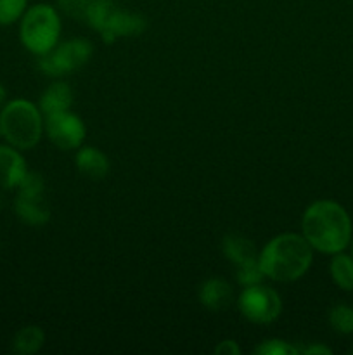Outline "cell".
<instances>
[{
  "instance_id": "6da1fadb",
  "label": "cell",
  "mask_w": 353,
  "mask_h": 355,
  "mask_svg": "<svg viewBox=\"0 0 353 355\" xmlns=\"http://www.w3.org/2000/svg\"><path fill=\"white\" fill-rule=\"evenodd\" d=\"M301 234L314 252L324 255L345 252L353 239L352 217L338 201L317 200L301 217Z\"/></svg>"
},
{
  "instance_id": "7a4b0ae2",
  "label": "cell",
  "mask_w": 353,
  "mask_h": 355,
  "mask_svg": "<svg viewBox=\"0 0 353 355\" xmlns=\"http://www.w3.org/2000/svg\"><path fill=\"white\" fill-rule=\"evenodd\" d=\"M314 262V248L303 234L286 232L270 239L258 253V263L266 279L277 283L298 281Z\"/></svg>"
},
{
  "instance_id": "3957f363",
  "label": "cell",
  "mask_w": 353,
  "mask_h": 355,
  "mask_svg": "<svg viewBox=\"0 0 353 355\" xmlns=\"http://www.w3.org/2000/svg\"><path fill=\"white\" fill-rule=\"evenodd\" d=\"M44 120L40 107L31 101H7L0 110V135L21 151L33 149L45 132Z\"/></svg>"
},
{
  "instance_id": "277c9868",
  "label": "cell",
  "mask_w": 353,
  "mask_h": 355,
  "mask_svg": "<svg viewBox=\"0 0 353 355\" xmlns=\"http://www.w3.org/2000/svg\"><path fill=\"white\" fill-rule=\"evenodd\" d=\"M61 16L51 3H35L24 10L19 19V40L31 54L44 55L59 44Z\"/></svg>"
},
{
  "instance_id": "5b68a950",
  "label": "cell",
  "mask_w": 353,
  "mask_h": 355,
  "mask_svg": "<svg viewBox=\"0 0 353 355\" xmlns=\"http://www.w3.org/2000/svg\"><path fill=\"white\" fill-rule=\"evenodd\" d=\"M92 54L93 47L89 40L71 38V40L57 44L47 54L38 55L37 66L44 75L59 78V76L69 75V73L83 68L90 61Z\"/></svg>"
},
{
  "instance_id": "8992f818",
  "label": "cell",
  "mask_w": 353,
  "mask_h": 355,
  "mask_svg": "<svg viewBox=\"0 0 353 355\" xmlns=\"http://www.w3.org/2000/svg\"><path fill=\"white\" fill-rule=\"evenodd\" d=\"M14 211L23 224L33 225V227L45 225L51 220V208L45 200V182L40 173H26L23 182L17 187Z\"/></svg>"
},
{
  "instance_id": "52a82bcc",
  "label": "cell",
  "mask_w": 353,
  "mask_h": 355,
  "mask_svg": "<svg viewBox=\"0 0 353 355\" xmlns=\"http://www.w3.org/2000/svg\"><path fill=\"white\" fill-rule=\"evenodd\" d=\"M239 311L255 324H270L282 312V300L273 288L266 284L246 286L239 295Z\"/></svg>"
},
{
  "instance_id": "ba28073f",
  "label": "cell",
  "mask_w": 353,
  "mask_h": 355,
  "mask_svg": "<svg viewBox=\"0 0 353 355\" xmlns=\"http://www.w3.org/2000/svg\"><path fill=\"white\" fill-rule=\"evenodd\" d=\"M44 118L45 134L55 148L62 149V151H71V149H78L83 144L87 127L78 114L68 110Z\"/></svg>"
},
{
  "instance_id": "9c48e42d",
  "label": "cell",
  "mask_w": 353,
  "mask_h": 355,
  "mask_svg": "<svg viewBox=\"0 0 353 355\" xmlns=\"http://www.w3.org/2000/svg\"><path fill=\"white\" fill-rule=\"evenodd\" d=\"M145 28H147V21L144 16L121 9L118 3H114L99 35L102 37L104 44H114L121 37H137V35L144 33Z\"/></svg>"
},
{
  "instance_id": "30bf717a",
  "label": "cell",
  "mask_w": 353,
  "mask_h": 355,
  "mask_svg": "<svg viewBox=\"0 0 353 355\" xmlns=\"http://www.w3.org/2000/svg\"><path fill=\"white\" fill-rule=\"evenodd\" d=\"M30 172L21 149L10 144H0V189H17Z\"/></svg>"
},
{
  "instance_id": "8fae6325",
  "label": "cell",
  "mask_w": 353,
  "mask_h": 355,
  "mask_svg": "<svg viewBox=\"0 0 353 355\" xmlns=\"http://www.w3.org/2000/svg\"><path fill=\"white\" fill-rule=\"evenodd\" d=\"M199 302L213 312H221L230 307L234 300V290L221 277H211L199 286Z\"/></svg>"
},
{
  "instance_id": "7c38bea8",
  "label": "cell",
  "mask_w": 353,
  "mask_h": 355,
  "mask_svg": "<svg viewBox=\"0 0 353 355\" xmlns=\"http://www.w3.org/2000/svg\"><path fill=\"white\" fill-rule=\"evenodd\" d=\"M76 170L83 177L92 180H100L109 173V159L100 149L92 146H80L75 156Z\"/></svg>"
},
{
  "instance_id": "4fadbf2b",
  "label": "cell",
  "mask_w": 353,
  "mask_h": 355,
  "mask_svg": "<svg viewBox=\"0 0 353 355\" xmlns=\"http://www.w3.org/2000/svg\"><path fill=\"white\" fill-rule=\"evenodd\" d=\"M73 104V90L71 85L62 80L57 82H52L47 89L44 90L40 97V103L38 107L44 113V116L48 114L61 113V111H68Z\"/></svg>"
},
{
  "instance_id": "5bb4252c",
  "label": "cell",
  "mask_w": 353,
  "mask_h": 355,
  "mask_svg": "<svg viewBox=\"0 0 353 355\" xmlns=\"http://www.w3.org/2000/svg\"><path fill=\"white\" fill-rule=\"evenodd\" d=\"M224 255L227 257L228 262L234 263L235 267L246 266L258 260V250L251 239L244 238L239 234H228L224 239Z\"/></svg>"
},
{
  "instance_id": "9a60e30c",
  "label": "cell",
  "mask_w": 353,
  "mask_h": 355,
  "mask_svg": "<svg viewBox=\"0 0 353 355\" xmlns=\"http://www.w3.org/2000/svg\"><path fill=\"white\" fill-rule=\"evenodd\" d=\"M329 274L336 286L341 291H353V255L339 252L331 255Z\"/></svg>"
},
{
  "instance_id": "2e32d148",
  "label": "cell",
  "mask_w": 353,
  "mask_h": 355,
  "mask_svg": "<svg viewBox=\"0 0 353 355\" xmlns=\"http://www.w3.org/2000/svg\"><path fill=\"white\" fill-rule=\"evenodd\" d=\"M45 335L38 326H24L14 335L12 350L19 355H33L44 347Z\"/></svg>"
},
{
  "instance_id": "e0dca14e",
  "label": "cell",
  "mask_w": 353,
  "mask_h": 355,
  "mask_svg": "<svg viewBox=\"0 0 353 355\" xmlns=\"http://www.w3.org/2000/svg\"><path fill=\"white\" fill-rule=\"evenodd\" d=\"M329 324L338 335H353V307L338 304L329 311Z\"/></svg>"
},
{
  "instance_id": "ac0fdd59",
  "label": "cell",
  "mask_w": 353,
  "mask_h": 355,
  "mask_svg": "<svg viewBox=\"0 0 353 355\" xmlns=\"http://www.w3.org/2000/svg\"><path fill=\"white\" fill-rule=\"evenodd\" d=\"M28 0H0V26H10L23 17Z\"/></svg>"
},
{
  "instance_id": "d6986e66",
  "label": "cell",
  "mask_w": 353,
  "mask_h": 355,
  "mask_svg": "<svg viewBox=\"0 0 353 355\" xmlns=\"http://www.w3.org/2000/svg\"><path fill=\"white\" fill-rule=\"evenodd\" d=\"M237 283L241 286H255V284H262L263 279H266L265 274H263L262 267H260L258 260L251 263H246V266L237 267Z\"/></svg>"
},
{
  "instance_id": "ffe728a7",
  "label": "cell",
  "mask_w": 353,
  "mask_h": 355,
  "mask_svg": "<svg viewBox=\"0 0 353 355\" xmlns=\"http://www.w3.org/2000/svg\"><path fill=\"white\" fill-rule=\"evenodd\" d=\"M255 354H260V355H296V354H300V349L294 345H291V343L284 342V340L272 338V340H265L262 345L256 347Z\"/></svg>"
},
{
  "instance_id": "44dd1931",
  "label": "cell",
  "mask_w": 353,
  "mask_h": 355,
  "mask_svg": "<svg viewBox=\"0 0 353 355\" xmlns=\"http://www.w3.org/2000/svg\"><path fill=\"white\" fill-rule=\"evenodd\" d=\"M55 2H57V9H61L62 14H66L71 19L85 21L90 0H55Z\"/></svg>"
},
{
  "instance_id": "7402d4cb",
  "label": "cell",
  "mask_w": 353,
  "mask_h": 355,
  "mask_svg": "<svg viewBox=\"0 0 353 355\" xmlns=\"http://www.w3.org/2000/svg\"><path fill=\"white\" fill-rule=\"evenodd\" d=\"M215 354L239 355L241 354V349H239V345L234 342V340H224V342H220L217 347H215Z\"/></svg>"
},
{
  "instance_id": "603a6c76",
  "label": "cell",
  "mask_w": 353,
  "mask_h": 355,
  "mask_svg": "<svg viewBox=\"0 0 353 355\" xmlns=\"http://www.w3.org/2000/svg\"><path fill=\"white\" fill-rule=\"evenodd\" d=\"M300 354L305 355H331L332 350L325 345H308L305 349H300Z\"/></svg>"
},
{
  "instance_id": "cb8c5ba5",
  "label": "cell",
  "mask_w": 353,
  "mask_h": 355,
  "mask_svg": "<svg viewBox=\"0 0 353 355\" xmlns=\"http://www.w3.org/2000/svg\"><path fill=\"white\" fill-rule=\"evenodd\" d=\"M6 103H7V90H6V87L0 83V110H2V106Z\"/></svg>"
},
{
  "instance_id": "d4e9b609",
  "label": "cell",
  "mask_w": 353,
  "mask_h": 355,
  "mask_svg": "<svg viewBox=\"0 0 353 355\" xmlns=\"http://www.w3.org/2000/svg\"><path fill=\"white\" fill-rule=\"evenodd\" d=\"M350 250H352V255H353V239H352V243H350Z\"/></svg>"
},
{
  "instance_id": "484cf974",
  "label": "cell",
  "mask_w": 353,
  "mask_h": 355,
  "mask_svg": "<svg viewBox=\"0 0 353 355\" xmlns=\"http://www.w3.org/2000/svg\"><path fill=\"white\" fill-rule=\"evenodd\" d=\"M352 352H353V350H352Z\"/></svg>"
}]
</instances>
